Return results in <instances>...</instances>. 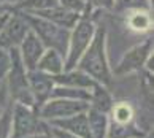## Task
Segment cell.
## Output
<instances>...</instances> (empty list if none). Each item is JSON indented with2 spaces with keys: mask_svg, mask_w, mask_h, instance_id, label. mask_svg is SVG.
<instances>
[{
  "mask_svg": "<svg viewBox=\"0 0 154 138\" xmlns=\"http://www.w3.org/2000/svg\"><path fill=\"white\" fill-rule=\"evenodd\" d=\"M106 29L103 26H97L92 40L75 68L89 75L94 81L110 87L113 83V73L106 54Z\"/></svg>",
  "mask_w": 154,
  "mask_h": 138,
  "instance_id": "obj_1",
  "label": "cell"
},
{
  "mask_svg": "<svg viewBox=\"0 0 154 138\" xmlns=\"http://www.w3.org/2000/svg\"><path fill=\"white\" fill-rule=\"evenodd\" d=\"M94 13H95L94 10L88 8L79 16L76 24L70 29V40H68V48L64 60V70L75 68L79 57L83 56V53L89 46L97 29V24L94 21Z\"/></svg>",
  "mask_w": 154,
  "mask_h": 138,
  "instance_id": "obj_2",
  "label": "cell"
},
{
  "mask_svg": "<svg viewBox=\"0 0 154 138\" xmlns=\"http://www.w3.org/2000/svg\"><path fill=\"white\" fill-rule=\"evenodd\" d=\"M21 16L27 21L30 30L40 38V41L46 49H54L65 59L67 48H68V40H70V29L60 27L48 19H43L40 16H35L27 11L18 10Z\"/></svg>",
  "mask_w": 154,
  "mask_h": 138,
  "instance_id": "obj_3",
  "label": "cell"
},
{
  "mask_svg": "<svg viewBox=\"0 0 154 138\" xmlns=\"http://www.w3.org/2000/svg\"><path fill=\"white\" fill-rule=\"evenodd\" d=\"M10 51V70L5 78V92L7 99L11 103H24V105L33 106V97L27 79V70L21 60L18 48H11ZM35 108V106H33Z\"/></svg>",
  "mask_w": 154,
  "mask_h": 138,
  "instance_id": "obj_4",
  "label": "cell"
},
{
  "mask_svg": "<svg viewBox=\"0 0 154 138\" xmlns=\"http://www.w3.org/2000/svg\"><path fill=\"white\" fill-rule=\"evenodd\" d=\"M51 125L38 116L33 106L24 103H11V130L10 138H22L32 133L49 132Z\"/></svg>",
  "mask_w": 154,
  "mask_h": 138,
  "instance_id": "obj_5",
  "label": "cell"
},
{
  "mask_svg": "<svg viewBox=\"0 0 154 138\" xmlns=\"http://www.w3.org/2000/svg\"><path fill=\"white\" fill-rule=\"evenodd\" d=\"M152 37L149 35L148 40L141 41L140 44H135L134 48L127 49L124 53V56L121 57L119 64L111 68L113 76H125V75H130L134 72H140L143 70L148 59L152 56Z\"/></svg>",
  "mask_w": 154,
  "mask_h": 138,
  "instance_id": "obj_6",
  "label": "cell"
},
{
  "mask_svg": "<svg viewBox=\"0 0 154 138\" xmlns=\"http://www.w3.org/2000/svg\"><path fill=\"white\" fill-rule=\"evenodd\" d=\"M89 110V102L84 100H73V99H64V97H51L42 106L37 110L38 116L43 121H54L73 116L76 113H83Z\"/></svg>",
  "mask_w": 154,
  "mask_h": 138,
  "instance_id": "obj_7",
  "label": "cell"
},
{
  "mask_svg": "<svg viewBox=\"0 0 154 138\" xmlns=\"http://www.w3.org/2000/svg\"><path fill=\"white\" fill-rule=\"evenodd\" d=\"M29 30L30 27L27 21L22 18L18 10H13L10 13L7 24L3 26L2 32H0V49L18 48L24 37L29 33Z\"/></svg>",
  "mask_w": 154,
  "mask_h": 138,
  "instance_id": "obj_8",
  "label": "cell"
},
{
  "mask_svg": "<svg viewBox=\"0 0 154 138\" xmlns=\"http://www.w3.org/2000/svg\"><path fill=\"white\" fill-rule=\"evenodd\" d=\"M27 79H29V86H30L32 97H33V106H35V110H38L51 97V92H53L56 86L54 79L51 75L43 73L40 70L27 72Z\"/></svg>",
  "mask_w": 154,
  "mask_h": 138,
  "instance_id": "obj_9",
  "label": "cell"
},
{
  "mask_svg": "<svg viewBox=\"0 0 154 138\" xmlns=\"http://www.w3.org/2000/svg\"><path fill=\"white\" fill-rule=\"evenodd\" d=\"M45 49L46 48H45L43 43L40 41V38L32 30H29V33L24 37V40H22L18 46L21 60H22V64H24L27 72L37 68V64H38L42 54L45 53Z\"/></svg>",
  "mask_w": 154,
  "mask_h": 138,
  "instance_id": "obj_10",
  "label": "cell"
},
{
  "mask_svg": "<svg viewBox=\"0 0 154 138\" xmlns=\"http://www.w3.org/2000/svg\"><path fill=\"white\" fill-rule=\"evenodd\" d=\"M49 125H53L56 129L65 130L72 135H76L79 138H92L91 135V129H89V121H88V114L86 111L83 113H76L73 116L68 118H62V119H54V121H48Z\"/></svg>",
  "mask_w": 154,
  "mask_h": 138,
  "instance_id": "obj_11",
  "label": "cell"
},
{
  "mask_svg": "<svg viewBox=\"0 0 154 138\" xmlns=\"http://www.w3.org/2000/svg\"><path fill=\"white\" fill-rule=\"evenodd\" d=\"M27 13H32L35 16H40L43 19H48L54 24H57L60 27H65V29H72L73 26L76 24V21L79 19L78 13H73L70 10H65L59 7V5H53V7H48V8H42V10H33V11H27Z\"/></svg>",
  "mask_w": 154,
  "mask_h": 138,
  "instance_id": "obj_12",
  "label": "cell"
},
{
  "mask_svg": "<svg viewBox=\"0 0 154 138\" xmlns=\"http://www.w3.org/2000/svg\"><path fill=\"white\" fill-rule=\"evenodd\" d=\"M56 86H67V87H79V89H88L94 86V79L86 75L84 72L78 70V68H72V70H64L59 75L53 76Z\"/></svg>",
  "mask_w": 154,
  "mask_h": 138,
  "instance_id": "obj_13",
  "label": "cell"
},
{
  "mask_svg": "<svg viewBox=\"0 0 154 138\" xmlns=\"http://www.w3.org/2000/svg\"><path fill=\"white\" fill-rule=\"evenodd\" d=\"M124 22L129 30L135 33H151L152 32V11L132 10L124 14Z\"/></svg>",
  "mask_w": 154,
  "mask_h": 138,
  "instance_id": "obj_14",
  "label": "cell"
},
{
  "mask_svg": "<svg viewBox=\"0 0 154 138\" xmlns=\"http://www.w3.org/2000/svg\"><path fill=\"white\" fill-rule=\"evenodd\" d=\"M113 95L110 89L106 86L100 84V83H94V86L91 87V100H89V108H94V110L100 111V113H105L108 114L113 106Z\"/></svg>",
  "mask_w": 154,
  "mask_h": 138,
  "instance_id": "obj_15",
  "label": "cell"
},
{
  "mask_svg": "<svg viewBox=\"0 0 154 138\" xmlns=\"http://www.w3.org/2000/svg\"><path fill=\"white\" fill-rule=\"evenodd\" d=\"M64 60L65 59L57 53V51L45 49V53L40 57L35 70H40L43 73H48L51 76H54V75H59V73L64 72Z\"/></svg>",
  "mask_w": 154,
  "mask_h": 138,
  "instance_id": "obj_16",
  "label": "cell"
},
{
  "mask_svg": "<svg viewBox=\"0 0 154 138\" xmlns=\"http://www.w3.org/2000/svg\"><path fill=\"white\" fill-rule=\"evenodd\" d=\"M146 133L138 129L134 122L118 124L108 119V135L106 138H145Z\"/></svg>",
  "mask_w": 154,
  "mask_h": 138,
  "instance_id": "obj_17",
  "label": "cell"
},
{
  "mask_svg": "<svg viewBox=\"0 0 154 138\" xmlns=\"http://www.w3.org/2000/svg\"><path fill=\"white\" fill-rule=\"evenodd\" d=\"M88 114V121H89V129H91V135L92 138H106L108 135V114L100 113L89 108L86 111Z\"/></svg>",
  "mask_w": 154,
  "mask_h": 138,
  "instance_id": "obj_18",
  "label": "cell"
},
{
  "mask_svg": "<svg viewBox=\"0 0 154 138\" xmlns=\"http://www.w3.org/2000/svg\"><path fill=\"white\" fill-rule=\"evenodd\" d=\"M108 119L118 124H130L135 119V108L129 102H115L108 113Z\"/></svg>",
  "mask_w": 154,
  "mask_h": 138,
  "instance_id": "obj_19",
  "label": "cell"
},
{
  "mask_svg": "<svg viewBox=\"0 0 154 138\" xmlns=\"http://www.w3.org/2000/svg\"><path fill=\"white\" fill-rule=\"evenodd\" d=\"M132 10L152 11V0H113V10L118 14H125Z\"/></svg>",
  "mask_w": 154,
  "mask_h": 138,
  "instance_id": "obj_20",
  "label": "cell"
},
{
  "mask_svg": "<svg viewBox=\"0 0 154 138\" xmlns=\"http://www.w3.org/2000/svg\"><path fill=\"white\" fill-rule=\"evenodd\" d=\"M51 97H64V99L89 102L91 100V90L79 89V87H67V86H54L53 92H51Z\"/></svg>",
  "mask_w": 154,
  "mask_h": 138,
  "instance_id": "obj_21",
  "label": "cell"
},
{
  "mask_svg": "<svg viewBox=\"0 0 154 138\" xmlns=\"http://www.w3.org/2000/svg\"><path fill=\"white\" fill-rule=\"evenodd\" d=\"M10 51L8 49H0V100L2 102H10L7 99V92H5V78L10 70Z\"/></svg>",
  "mask_w": 154,
  "mask_h": 138,
  "instance_id": "obj_22",
  "label": "cell"
},
{
  "mask_svg": "<svg viewBox=\"0 0 154 138\" xmlns=\"http://www.w3.org/2000/svg\"><path fill=\"white\" fill-rule=\"evenodd\" d=\"M10 130H11V102H8L0 113V138H10Z\"/></svg>",
  "mask_w": 154,
  "mask_h": 138,
  "instance_id": "obj_23",
  "label": "cell"
},
{
  "mask_svg": "<svg viewBox=\"0 0 154 138\" xmlns=\"http://www.w3.org/2000/svg\"><path fill=\"white\" fill-rule=\"evenodd\" d=\"M59 7L65 8V10H70L73 13H78V14H83L89 7L86 5L84 0H56Z\"/></svg>",
  "mask_w": 154,
  "mask_h": 138,
  "instance_id": "obj_24",
  "label": "cell"
},
{
  "mask_svg": "<svg viewBox=\"0 0 154 138\" xmlns=\"http://www.w3.org/2000/svg\"><path fill=\"white\" fill-rule=\"evenodd\" d=\"M86 5L94 10V11H99V10H108L111 11L113 10V0H84Z\"/></svg>",
  "mask_w": 154,
  "mask_h": 138,
  "instance_id": "obj_25",
  "label": "cell"
},
{
  "mask_svg": "<svg viewBox=\"0 0 154 138\" xmlns=\"http://www.w3.org/2000/svg\"><path fill=\"white\" fill-rule=\"evenodd\" d=\"M51 133H53L54 138H79V136H76V135L68 133V132H65V130L56 129V127H53V125H51Z\"/></svg>",
  "mask_w": 154,
  "mask_h": 138,
  "instance_id": "obj_26",
  "label": "cell"
},
{
  "mask_svg": "<svg viewBox=\"0 0 154 138\" xmlns=\"http://www.w3.org/2000/svg\"><path fill=\"white\" fill-rule=\"evenodd\" d=\"M53 133L49 132H40V133H32V135H27V136H22V138H51Z\"/></svg>",
  "mask_w": 154,
  "mask_h": 138,
  "instance_id": "obj_27",
  "label": "cell"
},
{
  "mask_svg": "<svg viewBox=\"0 0 154 138\" xmlns=\"http://www.w3.org/2000/svg\"><path fill=\"white\" fill-rule=\"evenodd\" d=\"M19 2L21 0H0V3L5 5V7H8V8H11V10H14L16 7H18Z\"/></svg>",
  "mask_w": 154,
  "mask_h": 138,
  "instance_id": "obj_28",
  "label": "cell"
},
{
  "mask_svg": "<svg viewBox=\"0 0 154 138\" xmlns=\"http://www.w3.org/2000/svg\"><path fill=\"white\" fill-rule=\"evenodd\" d=\"M5 11H11V8H8V7H5V5L0 3V13H5Z\"/></svg>",
  "mask_w": 154,
  "mask_h": 138,
  "instance_id": "obj_29",
  "label": "cell"
},
{
  "mask_svg": "<svg viewBox=\"0 0 154 138\" xmlns=\"http://www.w3.org/2000/svg\"><path fill=\"white\" fill-rule=\"evenodd\" d=\"M51 138H54V136H51Z\"/></svg>",
  "mask_w": 154,
  "mask_h": 138,
  "instance_id": "obj_30",
  "label": "cell"
}]
</instances>
